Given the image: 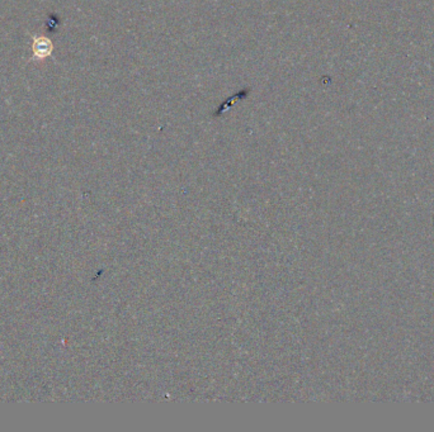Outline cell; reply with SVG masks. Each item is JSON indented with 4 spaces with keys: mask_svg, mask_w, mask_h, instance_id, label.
<instances>
[{
    "mask_svg": "<svg viewBox=\"0 0 434 432\" xmlns=\"http://www.w3.org/2000/svg\"><path fill=\"white\" fill-rule=\"evenodd\" d=\"M52 51V44L50 39L44 37H37L33 44V53L36 57L44 58L49 56Z\"/></svg>",
    "mask_w": 434,
    "mask_h": 432,
    "instance_id": "obj_1",
    "label": "cell"
}]
</instances>
